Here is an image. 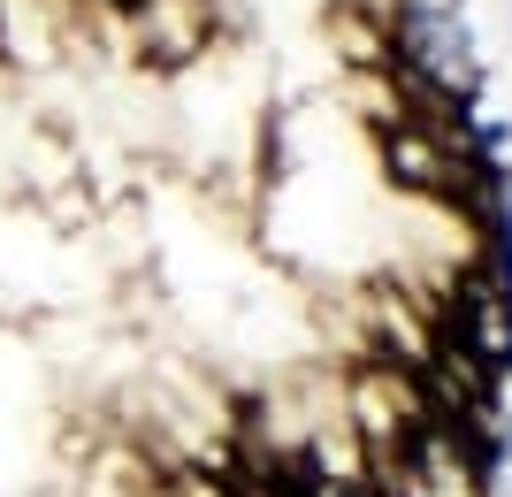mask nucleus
<instances>
[{"mask_svg": "<svg viewBox=\"0 0 512 497\" xmlns=\"http://www.w3.org/2000/svg\"><path fill=\"white\" fill-rule=\"evenodd\" d=\"M428 421V390L413 368H390V360H360L344 368V429L360 436L367 452H406Z\"/></svg>", "mask_w": 512, "mask_h": 497, "instance_id": "1", "label": "nucleus"}]
</instances>
